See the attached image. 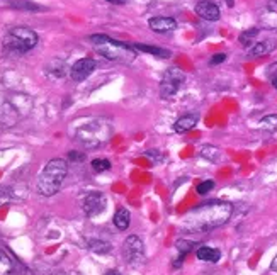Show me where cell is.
Wrapping results in <instances>:
<instances>
[{"instance_id": "obj_1", "label": "cell", "mask_w": 277, "mask_h": 275, "mask_svg": "<svg viewBox=\"0 0 277 275\" xmlns=\"http://www.w3.org/2000/svg\"><path fill=\"white\" fill-rule=\"evenodd\" d=\"M233 214V206L224 200H209L185 214L182 228L187 233H207L226 224Z\"/></svg>"}, {"instance_id": "obj_2", "label": "cell", "mask_w": 277, "mask_h": 275, "mask_svg": "<svg viewBox=\"0 0 277 275\" xmlns=\"http://www.w3.org/2000/svg\"><path fill=\"white\" fill-rule=\"evenodd\" d=\"M89 41L92 42L94 50L109 62L131 65L136 60V50L133 48V44H128V42L116 41L106 36V34H94V36L89 38Z\"/></svg>"}, {"instance_id": "obj_3", "label": "cell", "mask_w": 277, "mask_h": 275, "mask_svg": "<svg viewBox=\"0 0 277 275\" xmlns=\"http://www.w3.org/2000/svg\"><path fill=\"white\" fill-rule=\"evenodd\" d=\"M68 174V163L62 158H53L46 163L38 178V190L41 196L51 197L62 188L63 180Z\"/></svg>"}, {"instance_id": "obj_4", "label": "cell", "mask_w": 277, "mask_h": 275, "mask_svg": "<svg viewBox=\"0 0 277 275\" xmlns=\"http://www.w3.org/2000/svg\"><path fill=\"white\" fill-rule=\"evenodd\" d=\"M75 138L85 148H99L109 141L111 126L102 119H92V121L82 124L75 132Z\"/></svg>"}, {"instance_id": "obj_5", "label": "cell", "mask_w": 277, "mask_h": 275, "mask_svg": "<svg viewBox=\"0 0 277 275\" xmlns=\"http://www.w3.org/2000/svg\"><path fill=\"white\" fill-rule=\"evenodd\" d=\"M4 48L11 53H16V54H24L28 51H31L34 46L38 44V34L29 28H12L9 29L7 34L4 36V41H2Z\"/></svg>"}, {"instance_id": "obj_6", "label": "cell", "mask_w": 277, "mask_h": 275, "mask_svg": "<svg viewBox=\"0 0 277 275\" xmlns=\"http://www.w3.org/2000/svg\"><path fill=\"white\" fill-rule=\"evenodd\" d=\"M185 82V73L177 66H172L165 70L162 76V84H160V94L163 98H172L179 92L180 85Z\"/></svg>"}, {"instance_id": "obj_7", "label": "cell", "mask_w": 277, "mask_h": 275, "mask_svg": "<svg viewBox=\"0 0 277 275\" xmlns=\"http://www.w3.org/2000/svg\"><path fill=\"white\" fill-rule=\"evenodd\" d=\"M123 256L126 264L138 267L145 262V244L136 234H131L123 243Z\"/></svg>"}, {"instance_id": "obj_8", "label": "cell", "mask_w": 277, "mask_h": 275, "mask_svg": "<svg viewBox=\"0 0 277 275\" xmlns=\"http://www.w3.org/2000/svg\"><path fill=\"white\" fill-rule=\"evenodd\" d=\"M95 70V62L92 58H82L79 62L73 63V66L70 68V78L73 82H84L85 78H89Z\"/></svg>"}, {"instance_id": "obj_9", "label": "cell", "mask_w": 277, "mask_h": 275, "mask_svg": "<svg viewBox=\"0 0 277 275\" xmlns=\"http://www.w3.org/2000/svg\"><path fill=\"white\" fill-rule=\"evenodd\" d=\"M104 209H106V197L102 192H90L84 199V212L89 218L99 216Z\"/></svg>"}, {"instance_id": "obj_10", "label": "cell", "mask_w": 277, "mask_h": 275, "mask_svg": "<svg viewBox=\"0 0 277 275\" xmlns=\"http://www.w3.org/2000/svg\"><path fill=\"white\" fill-rule=\"evenodd\" d=\"M196 14L204 20H209V22H216L221 17V10L211 0H201V2L196 6Z\"/></svg>"}, {"instance_id": "obj_11", "label": "cell", "mask_w": 277, "mask_h": 275, "mask_svg": "<svg viewBox=\"0 0 277 275\" xmlns=\"http://www.w3.org/2000/svg\"><path fill=\"white\" fill-rule=\"evenodd\" d=\"M148 26L151 31L158 34H167L177 29V20L172 19V17H151L148 20Z\"/></svg>"}, {"instance_id": "obj_12", "label": "cell", "mask_w": 277, "mask_h": 275, "mask_svg": "<svg viewBox=\"0 0 277 275\" xmlns=\"http://www.w3.org/2000/svg\"><path fill=\"white\" fill-rule=\"evenodd\" d=\"M199 121V118L196 114H187V116H182L180 119H177L175 124H174V131L179 132V134H184V132H189L190 130L196 128V124Z\"/></svg>"}, {"instance_id": "obj_13", "label": "cell", "mask_w": 277, "mask_h": 275, "mask_svg": "<svg viewBox=\"0 0 277 275\" xmlns=\"http://www.w3.org/2000/svg\"><path fill=\"white\" fill-rule=\"evenodd\" d=\"M275 42L274 41H260L255 42L252 48H248V56H263V54H269L275 50Z\"/></svg>"}, {"instance_id": "obj_14", "label": "cell", "mask_w": 277, "mask_h": 275, "mask_svg": "<svg viewBox=\"0 0 277 275\" xmlns=\"http://www.w3.org/2000/svg\"><path fill=\"white\" fill-rule=\"evenodd\" d=\"M196 255L199 260L207 262V264H216V262L221 258V252L216 250V248H211V246H199Z\"/></svg>"}, {"instance_id": "obj_15", "label": "cell", "mask_w": 277, "mask_h": 275, "mask_svg": "<svg viewBox=\"0 0 277 275\" xmlns=\"http://www.w3.org/2000/svg\"><path fill=\"white\" fill-rule=\"evenodd\" d=\"M133 48L136 51H143V53H150L153 56H160V58H170L172 53L168 50H163V48H157V46H148V44H141V42H136L133 44Z\"/></svg>"}, {"instance_id": "obj_16", "label": "cell", "mask_w": 277, "mask_h": 275, "mask_svg": "<svg viewBox=\"0 0 277 275\" xmlns=\"http://www.w3.org/2000/svg\"><path fill=\"white\" fill-rule=\"evenodd\" d=\"M129 221H131V216H129V210L128 209L121 208V209L116 210V214H114V224H116V228H118V230H121V231L128 230Z\"/></svg>"}, {"instance_id": "obj_17", "label": "cell", "mask_w": 277, "mask_h": 275, "mask_svg": "<svg viewBox=\"0 0 277 275\" xmlns=\"http://www.w3.org/2000/svg\"><path fill=\"white\" fill-rule=\"evenodd\" d=\"M258 128L263 131H277V114L263 116L258 121Z\"/></svg>"}, {"instance_id": "obj_18", "label": "cell", "mask_w": 277, "mask_h": 275, "mask_svg": "<svg viewBox=\"0 0 277 275\" xmlns=\"http://www.w3.org/2000/svg\"><path fill=\"white\" fill-rule=\"evenodd\" d=\"M219 154H221L219 153V148H216L213 144H204L201 148V156L209 162H216L219 158Z\"/></svg>"}, {"instance_id": "obj_19", "label": "cell", "mask_w": 277, "mask_h": 275, "mask_svg": "<svg viewBox=\"0 0 277 275\" xmlns=\"http://www.w3.org/2000/svg\"><path fill=\"white\" fill-rule=\"evenodd\" d=\"M175 246H177V250H179V256H182V258H184V256L187 255V253L192 252V248L196 246V243L190 242V240H184V238H180V240H177Z\"/></svg>"}, {"instance_id": "obj_20", "label": "cell", "mask_w": 277, "mask_h": 275, "mask_svg": "<svg viewBox=\"0 0 277 275\" xmlns=\"http://www.w3.org/2000/svg\"><path fill=\"white\" fill-rule=\"evenodd\" d=\"M258 34V29L257 28H252V29H246V31H243L240 34V38H238V40H240V42L243 46H250L253 42V40H255V36H257Z\"/></svg>"}, {"instance_id": "obj_21", "label": "cell", "mask_w": 277, "mask_h": 275, "mask_svg": "<svg viewBox=\"0 0 277 275\" xmlns=\"http://www.w3.org/2000/svg\"><path fill=\"white\" fill-rule=\"evenodd\" d=\"M89 248L92 252H97V253H107L111 252V244L107 242H99V240H90L89 242Z\"/></svg>"}, {"instance_id": "obj_22", "label": "cell", "mask_w": 277, "mask_h": 275, "mask_svg": "<svg viewBox=\"0 0 277 275\" xmlns=\"http://www.w3.org/2000/svg\"><path fill=\"white\" fill-rule=\"evenodd\" d=\"M92 170L97 172V174L111 170V162L106 160V158H95V160H92Z\"/></svg>"}, {"instance_id": "obj_23", "label": "cell", "mask_w": 277, "mask_h": 275, "mask_svg": "<svg viewBox=\"0 0 277 275\" xmlns=\"http://www.w3.org/2000/svg\"><path fill=\"white\" fill-rule=\"evenodd\" d=\"M11 6H12V7H16V8H29V10H41V7H40V6H36V4L28 2V0H12Z\"/></svg>"}, {"instance_id": "obj_24", "label": "cell", "mask_w": 277, "mask_h": 275, "mask_svg": "<svg viewBox=\"0 0 277 275\" xmlns=\"http://www.w3.org/2000/svg\"><path fill=\"white\" fill-rule=\"evenodd\" d=\"M213 188H214V182H213V180H204V182H201L196 187V190H197L199 196H204V194H207V192L213 190Z\"/></svg>"}, {"instance_id": "obj_25", "label": "cell", "mask_w": 277, "mask_h": 275, "mask_svg": "<svg viewBox=\"0 0 277 275\" xmlns=\"http://www.w3.org/2000/svg\"><path fill=\"white\" fill-rule=\"evenodd\" d=\"M11 272V260L0 252V275H9Z\"/></svg>"}, {"instance_id": "obj_26", "label": "cell", "mask_w": 277, "mask_h": 275, "mask_svg": "<svg viewBox=\"0 0 277 275\" xmlns=\"http://www.w3.org/2000/svg\"><path fill=\"white\" fill-rule=\"evenodd\" d=\"M11 197H12L11 188H7V187H0V206L7 204L9 200H11Z\"/></svg>"}, {"instance_id": "obj_27", "label": "cell", "mask_w": 277, "mask_h": 275, "mask_svg": "<svg viewBox=\"0 0 277 275\" xmlns=\"http://www.w3.org/2000/svg\"><path fill=\"white\" fill-rule=\"evenodd\" d=\"M224 60H226V54H224V53H216V54H213V58L209 60V65L211 66L219 65V63H223Z\"/></svg>"}, {"instance_id": "obj_28", "label": "cell", "mask_w": 277, "mask_h": 275, "mask_svg": "<svg viewBox=\"0 0 277 275\" xmlns=\"http://www.w3.org/2000/svg\"><path fill=\"white\" fill-rule=\"evenodd\" d=\"M267 76L270 78V82L277 78V62L272 63V65H269V68H267Z\"/></svg>"}, {"instance_id": "obj_29", "label": "cell", "mask_w": 277, "mask_h": 275, "mask_svg": "<svg viewBox=\"0 0 277 275\" xmlns=\"http://www.w3.org/2000/svg\"><path fill=\"white\" fill-rule=\"evenodd\" d=\"M70 160H77V162H82V160H84V154H79V153L72 152V153H70Z\"/></svg>"}, {"instance_id": "obj_30", "label": "cell", "mask_w": 277, "mask_h": 275, "mask_svg": "<svg viewBox=\"0 0 277 275\" xmlns=\"http://www.w3.org/2000/svg\"><path fill=\"white\" fill-rule=\"evenodd\" d=\"M106 2L116 4V6H123V4H126V2H128V0H106Z\"/></svg>"}, {"instance_id": "obj_31", "label": "cell", "mask_w": 277, "mask_h": 275, "mask_svg": "<svg viewBox=\"0 0 277 275\" xmlns=\"http://www.w3.org/2000/svg\"><path fill=\"white\" fill-rule=\"evenodd\" d=\"M270 267H272V270H274V272H277V255H275V258L272 260V265H270Z\"/></svg>"}, {"instance_id": "obj_32", "label": "cell", "mask_w": 277, "mask_h": 275, "mask_svg": "<svg viewBox=\"0 0 277 275\" xmlns=\"http://www.w3.org/2000/svg\"><path fill=\"white\" fill-rule=\"evenodd\" d=\"M226 4H228V7H233L235 6V0H226Z\"/></svg>"}, {"instance_id": "obj_33", "label": "cell", "mask_w": 277, "mask_h": 275, "mask_svg": "<svg viewBox=\"0 0 277 275\" xmlns=\"http://www.w3.org/2000/svg\"><path fill=\"white\" fill-rule=\"evenodd\" d=\"M272 85H274V88L277 90V78H274V80H272Z\"/></svg>"}, {"instance_id": "obj_34", "label": "cell", "mask_w": 277, "mask_h": 275, "mask_svg": "<svg viewBox=\"0 0 277 275\" xmlns=\"http://www.w3.org/2000/svg\"><path fill=\"white\" fill-rule=\"evenodd\" d=\"M275 2H277V0H275Z\"/></svg>"}]
</instances>
